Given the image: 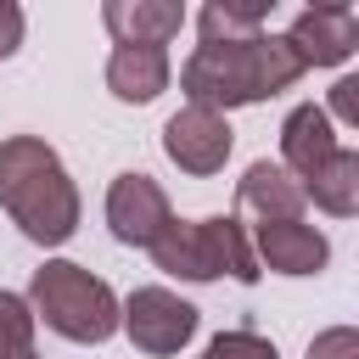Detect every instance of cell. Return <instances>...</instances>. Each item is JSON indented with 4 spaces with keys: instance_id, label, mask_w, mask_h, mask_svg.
Masks as SVG:
<instances>
[{
    "instance_id": "1",
    "label": "cell",
    "mask_w": 359,
    "mask_h": 359,
    "mask_svg": "<svg viewBox=\"0 0 359 359\" xmlns=\"http://www.w3.org/2000/svg\"><path fill=\"white\" fill-rule=\"evenodd\" d=\"M297 79H303V62L286 45V34H252V39L196 45L191 62L180 67V90L191 95V107H213V112L280 95Z\"/></svg>"
},
{
    "instance_id": "2",
    "label": "cell",
    "mask_w": 359,
    "mask_h": 359,
    "mask_svg": "<svg viewBox=\"0 0 359 359\" xmlns=\"http://www.w3.org/2000/svg\"><path fill=\"white\" fill-rule=\"evenodd\" d=\"M0 208L39 247H62L79 230V191L39 135L0 140Z\"/></svg>"
},
{
    "instance_id": "3",
    "label": "cell",
    "mask_w": 359,
    "mask_h": 359,
    "mask_svg": "<svg viewBox=\"0 0 359 359\" xmlns=\"http://www.w3.org/2000/svg\"><path fill=\"white\" fill-rule=\"evenodd\" d=\"M157 269L180 275V280H213V275H236V280H258L264 264H258V247H252V230L230 213L219 219H174L157 247H151Z\"/></svg>"
},
{
    "instance_id": "4",
    "label": "cell",
    "mask_w": 359,
    "mask_h": 359,
    "mask_svg": "<svg viewBox=\"0 0 359 359\" xmlns=\"http://www.w3.org/2000/svg\"><path fill=\"white\" fill-rule=\"evenodd\" d=\"M28 303H34V314H39L56 337H67V342H107V337L123 325V303L112 297V286L95 280L84 264H67V258L34 269Z\"/></svg>"
},
{
    "instance_id": "5",
    "label": "cell",
    "mask_w": 359,
    "mask_h": 359,
    "mask_svg": "<svg viewBox=\"0 0 359 359\" xmlns=\"http://www.w3.org/2000/svg\"><path fill=\"white\" fill-rule=\"evenodd\" d=\"M123 331H129V342L140 353L168 359L196 337V309L168 286H140V292L123 297Z\"/></svg>"
},
{
    "instance_id": "6",
    "label": "cell",
    "mask_w": 359,
    "mask_h": 359,
    "mask_svg": "<svg viewBox=\"0 0 359 359\" xmlns=\"http://www.w3.org/2000/svg\"><path fill=\"white\" fill-rule=\"evenodd\" d=\"M107 224L123 247H157V236L174 224V208L151 174H118L107 191Z\"/></svg>"
},
{
    "instance_id": "7",
    "label": "cell",
    "mask_w": 359,
    "mask_h": 359,
    "mask_svg": "<svg viewBox=\"0 0 359 359\" xmlns=\"http://www.w3.org/2000/svg\"><path fill=\"white\" fill-rule=\"evenodd\" d=\"M163 151H168L185 174H196V180L219 174L224 157H230V123H224V112L185 101V107L163 123Z\"/></svg>"
},
{
    "instance_id": "8",
    "label": "cell",
    "mask_w": 359,
    "mask_h": 359,
    "mask_svg": "<svg viewBox=\"0 0 359 359\" xmlns=\"http://www.w3.org/2000/svg\"><path fill=\"white\" fill-rule=\"evenodd\" d=\"M286 45L297 50L303 67H337L348 50H359V17L348 6H309L292 17Z\"/></svg>"
},
{
    "instance_id": "9",
    "label": "cell",
    "mask_w": 359,
    "mask_h": 359,
    "mask_svg": "<svg viewBox=\"0 0 359 359\" xmlns=\"http://www.w3.org/2000/svg\"><path fill=\"white\" fill-rule=\"evenodd\" d=\"M252 247H258V264H269L275 275H320L331 258L325 236L309 219H264L252 224Z\"/></svg>"
},
{
    "instance_id": "10",
    "label": "cell",
    "mask_w": 359,
    "mask_h": 359,
    "mask_svg": "<svg viewBox=\"0 0 359 359\" xmlns=\"http://www.w3.org/2000/svg\"><path fill=\"white\" fill-rule=\"evenodd\" d=\"M101 22L118 45H168L185 28V6L180 0H107Z\"/></svg>"
},
{
    "instance_id": "11",
    "label": "cell",
    "mask_w": 359,
    "mask_h": 359,
    "mask_svg": "<svg viewBox=\"0 0 359 359\" xmlns=\"http://www.w3.org/2000/svg\"><path fill=\"white\" fill-rule=\"evenodd\" d=\"M331 151H337L331 112H325V107H314V101L292 107V112H286V123H280V168H286V174H297V185H303V180H309Z\"/></svg>"
},
{
    "instance_id": "12",
    "label": "cell",
    "mask_w": 359,
    "mask_h": 359,
    "mask_svg": "<svg viewBox=\"0 0 359 359\" xmlns=\"http://www.w3.org/2000/svg\"><path fill=\"white\" fill-rule=\"evenodd\" d=\"M303 202H309L303 185L280 163H252L241 174V185H236V219L252 213V224H264V219H303Z\"/></svg>"
},
{
    "instance_id": "13",
    "label": "cell",
    "mask_w": 359,
    "mask_h": 359,
    "mask_svg": "<svg viewBox=\"0 0 359 359\" xmlns=\"http://www.w3.org/2000/svg\"><path fill=\"white\" fill-rule=\"evenodd\" d=\"M107 90L118 101H157L168 90V50L163 45H112L107 56Z\"/></svg>"
},
{
    "instance_id": "14",
    "label": "cell",
    "mask_w": 359,
    "mask_h": 359,
    "mask_svg": "<svg viewBox=\"0 0 359 359\" xmlns=\"http://www.w3.org/2000/svg\"><path fill=\"white\" fill-rule=\"evenodd\" d=\"M303 196H309L314 208L337 213V219L359 213V151H342V146H337V151L303 180Z\"/></svg>"
},
{
    "instance_id": "15",
    "label": "cell",
    "mask_w": 359,
    "mask_h": 359,
    "mask_svg": "<svg viewBox=\"0 0 359 359\" xmlns=\"http://www.w3.org/2000/svg\"><path fill=\"white\" fill-rule=\"evenodd\" d=\"M264 6H202L196 28H202V45H219V39H252L264 34Z\"/></svg>"
},
{
    "instance_id": "16",
    "label": "cell",
    "mask_w": 359,
    "mask_h": 359,
    "mask_svg": "<svg viewBox=\"0 0 359 359\" xmlns=\"http://www.w3.org/2000/svg\"><path fill=\"white\" fill-rule=\"evenodd\" d=\"M34 303L17 292H0V359H39L34 353Z\"/></svg>"
},
{
    "instance_id": "17",
    "label": "cell",
    "mask_w": 359,
    "mask_h": 359,
    "mask_svg": "<svg viewBox=\"0 0 359 359\" xmlns=\"http://www.w3.org/2000/svg\"><path fill=\"white\" fill-rule=\"evenodd\" d=\"M202 359H280V353H275V342L258 337V331H219Z\"/></svg>"
},
{
    "instance_id": "18",
    "label": "cell",
    "mask_w": 359,
    "mask_h": 359,
    "mask_svg": "<svg viewBox=\"0 0 359 359\" xmlns=\"http://www.w3.org/2000/svg\"><path fill=\"white\" fill-rule=\"evenodd\" d=\"M309 359H359V325H331L309 342Z\"/></svg>"
},
{
    "instance_id": "19",
    "label": "cell",
    "mask_w": 359,
    "mask_h": 359,
    "mask_svg": "<svg viewBox=\"0 0 359 359\" xmlns=\"http://www.w3.org/2000/svg\"><path fill=\"white\" fill-rule=\"evenodd\" d=\"M325 112L359 129V73H342V79L331 84V95H325Z\"/></svg>"
},
{
    "instance_id": "20",
    "label": "cell",
    "mask_w": 359,
    "mask_h": 359,
    "mask_svg": "<svg viewBox=\"0 0 359 359\" xmlns=\"http://www.w3.org/2000/svg\"><path fill=\"white\" fill-rule=\"evenodd\" d=\"M17 45H22V6L0 0V56H11Z\"/></svg>"
}]
</instances>
